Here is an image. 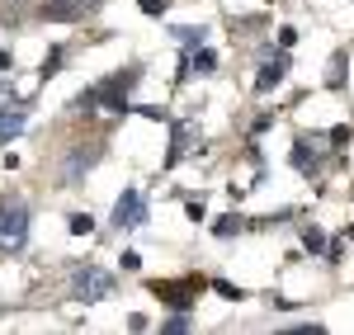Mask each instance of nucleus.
<instances>
[{
    "mask_svg": "<svg viewBox=\"0 0 354 335\" xmlns=\"http://www.w3.org/2000/svg\"><path fill=\"white\" fill-rule=\"evenodd\" d=\"M245 218L241 213H227V218H218V222H213V231H218V236H236V231H245Z\"/></svg>",
    "mask_w": 354,
    "mask_h": 335,
    "instance_id": "nucleus-12",
    "label": "nucleus"
},
{
    "mask_svg": "<svg viewBox=\"0 0 354 335\" xmlns=\"http://www.w3.org/2000/svg\"><path fill=\"white\" fill-rule=\"evenodd\" d=\"M19 133H24V104L10 95V99H0V146L10 137H19Z\"/></svg>",
    "mask_w": 354,
    "mask_h": 335,
    "instance_id": "nucleus-8",
    "label": "nucleus"
},
{
    "mask_svg": "<svg viewBox=\"0 0 354 335\" xmlns=\"http://www.w3.org/2000/svg\"><path fill=\"white\" fill-rule=\"evenodd\" d=\"M151 293L161 298L165 307H180V312H189L194 303H198V293H203V279H156L151 283Z\"/></svg>",
    "mask_w": 354,
    "mask_h": 335,
    "instance_id": "nucleus-4",
    "label": "nucleus"
},
{
    "mask_svg": "<svg viewBox=\"0 0 354 335\" xmlns=\"http://www.w3.org/2000/svg\"><path fill=\"white\" fill-rule=\"evenodd\" d=\"M142 81L137 76V66H128V71H113L109 81H100L95 90H85V95H76V109L95 113V109H109V113H128V90Z\"/></svg>",
    "mask_w": 354,
    "mask_h": 335,
    "instance_id": "nucleus-1",
    "label": "nucleus"
},
{
    "mask_svg": "<svg viewBox=\"0 0 354 335\" xmlns=\"http://www.w3.org/2000/svg\"><path fill=\"white\" fill-rule=\"evenodd\" d=\"M165 331H170V335H180V331H189V316H170V321H165Z\"/></svg>",
    "mask_w": 354,
    "mask_h": 335,
    "instance_id": "nucleus-21",
    "label": "nucleus"
},
{
    "mask_svg": "<svg viewBox=\"0 0 354 335\" xmlns=\"http://www.w3.org/2000/svg\"><path fill=\"white\" fill-rule=\"evenodd\" d=\"M194 137H198V123H194V118H180L175 133H170V156H165V166H180V161L189 156Z\"/></svg>",
    "mask_w": 354,
    "mask_h": 335,
    "instance_id": "nucleus-7",
    "label": "nucleus"
},
{
    "mask_svg": "<svg viewBox=\"0 0 354 335\" xmlns=\"http://www.w3.org/2000/svg\"><path fill=\"white\" fill-rule=\"evenodd\" d=\"M57 66H62V48H53V52H48V61H43V76H53Z\"/></svg>",
    "mask_w": 354,
    "mask_h": 335,
    "instance_id": "nucleus-20",
    "label": "nucleus"
},
{
    "mask_svg": "<svg viewBox=\"0 0 354 335\" xmlns=\"http://www.w3.org/2000/svg\"><path fill=\"white\" fill-rule=\"evenodd\" d=\"M175 38H180L185 48H198V43H203L208 33H203V28H175Z\"/></svg>",
    "mask_w": 354,
    "mask_h": 335,
    "instance_id": "nucleus-16",
    "label": "nucleus"
},
{
    "mask_svg": "<svg viewBox=\"0 0 354 335\" xmlns=\"http://www.w3.org/2000/svg\"><path fill=\"white\" fill-rule=\"evenodd\" d=\"M302 246L312 255H322L326 251V231H322V227H302Z\"/></svg>",
    "mask_w": 354,
    "mask_h": 335,
    "instance_id": "nucleus-13",
    "label": "nucleus"
},
{
    "mask_svg": "<svg viewBox=\"0 0 354 335\" xmlns=\"http://www.w3.org/2000/svg\"><path fill=\"white\" fill-rule=\"evenodd\" d=\"M28 241V203L19 194H5L0 198V251H24Z\"/></svg>",
    "mask_w": 354,
    "mask_h": 335,
    "instance_id": "nucleus-2",
    "label": "nucleus"
},
{
    "mask_svg": "<svg viewBox=\"0 0 354 335\" xmlns=\"http://www.w3.org/2000/svg\"><path fill=\"white\" fill-rule=\"evenodd\" d=\"M189 218H194V222H203V218H208V208H203V198H189Z\"/></svg>",
    "mask_w": 354,
    "mask_h": 335,
    "instance_id": "nucleus-22",
    "label": "nucleus"
},
{
    "mask_svg": "<svg viewBox=\"0 0 354 335\" xmlns=\"http://www.w3.org/2000/svg\"><path fill=\"white\" fill-rule=\"evenodd\" d=\"M95 161H100V156H95V146H81V156H71V166H66V180H81Z\"/></svg>",
    "mask_w": 354,
    "mask_h": 335,
    "instance_id": "nucleus-11",
    "label": "nucleus"
},
{
    "mask_svg": "<svg viewBox=\"0 0 354 335\" xmlns=\"http://www.w3.org/2000/svg\"><path fill=\"white\" fill-rule=\"evenodd\" d=\"M350 236H354V227H350Z\"/></svg>",
    "mask_w": 354,
    "mask_h": 335,
    "instance_id": "nucleus-24",
    "label": "nucleus"
},
{
    "mask_svg": "<svg viewBox=\"0 0 354 335\" xmlns=\"http://www.w3.org/2000/svg\"><path fill=\"white\" fill-rule=\"evenodd\" d=\"M100 0H43V19H57V24H66V19H85L90 10H95Z\"/></svg>",
    "mask_w": 354,
    "mask_h": 335,
    "instance_id": "nucleus-6",
    "label": "nucleus"
},
{
    "mask_svg": "<svg viewBox=\"0 0 354 335\" xmlns=\"http://www.w3.org/2000/svg\"><path fill=\"white\" fill-rule=\"evenodd\" d=\"M293 170H302V175H317V170H322V156H317V146H307V142H293Z\"/></svg>",
    "mask_w": 354,
    "mask_h": 335,
    "instance_id": "nucleus-10",
    "label": "nucleus"
},
{
    "mask_svg": "<svg viewBox=\"0 0 354 335\" xmlns=\"http://www.w3.org/2000/svg\"><path fill=\"white\" fill-rule=\"evenodd\" d=\"M66 231H71V236H90V231H95V218H90V213H71Z\"/></svg>",
    "mask_w": 354,
    "mask_h": 335,
    "instance_id": "nucleus-14",
    "label": "nucleus"
},
{
    "mask_svg": "<svg viewBox=\"0 0 354 335\" xmlns=\"http://www.w3.org/2000/svg\"><path fill=\"white\" fill-rule=\"evenodd\" d=\"M189 66H198V71H213V66H218V52H208V48L198 43V52H194V61H189Z\"/></svg>",
    "mask_w": 354,
    "mask_h": 335,
    "instance_id": "nucleus-15",
    "label": "nucleus"
},
{
    "mask_svg": "<svg viewBox=\"0 0 354 335\" xmlns=\"http://www.w3.org/2000/svg\"><path fill=\"white\" fill-rule=\"evenodd\" d=\"M10 66H15V61H10V52L0 48V71H10Z\"/></svg>",
    "mask_w": 354,
    "mask_h": 335,
    "instance_id": "nucleus-23",
    "label": "nucleus"
},
{
    "mask_svg": "<svg viewBox=\"0 0 354 335\" xmlns=\"http://www.w3.org/2000/svg\"><path fill=\"white\" fill-rule=\"evenodd\" d=\"M142 222H147V198H142V189H123V198L113 203V227L128 231V227H142Z\"/></svg>",
    "mask_w": 354,
    "mask_h": 335,
    "instance_id": "nucleus-5",
    "label": "nucleus"
},
{
    "mask_svg": "<svg viewBox=\"0 0 354 335\" xmlns=\"http://www.w3.org/2000/svg\"><path fill=\"white\" fill-rule=\"evenodd\" d=\"M118 265L133 274V269H142V255H137V251H123V260H118Z\"/></svg>",
    "mask_w": 354,
    "mask_h": 335,
    "instance_id": "nucleus-19",
    "label": "nucleus"
},
{
    "mask_svg": "<svg viewBox=\"0 0 354 335\" xmlns=\"http://www.w3.org/2000/svg\"><path fill=\"white\" fill-rule=\"evenodd\" d=\"M213 288H218L222 298H236V303H241V288H236V283H227V279H218V283H213Z\"/></svg>",
    "mask_w": 354,
    "mask_h": 335,
    "instance_id": "nucleus-18",
    "label": "nucleus"
},
{
    "mask_svg": "<svg viewBox=\"0 0 354 335\" xmlns=\"http://www.w3.org/2000/svg\"><path fill=\"white\" fill-rule=\"evenodd\" d=\"M283 76H288V57L265 61V66L255 71V90H260V95H270V90H279V85H283Z\"/></svg>",
    "mask_w": 354,
    "mask_h": 335,
    "instance_id": "nucleus-9",
    "label": "nucleus"
},
{
    "mask_svg": "<svg viewBox=\"0 0 354 335\" xmlns=\"http://www.w3.org/2000/svg\"><path fill=\"white\" fill-rule=\"evenodd\" d=\"M137 5H142V15H165L170 0H137Z\"/></svg>",
    "mask_w": 354,
    "mask_h": 335,
    "instance_id": "nucleus-17",
    "label": "nucleus"
},
{
    "mask_svg": "<svg viewBox=\"0 0 354 335\" xmlns=\"http://www.w3.org/2000/svg\"><path fill=\"white\" fill-rule=\"evenodd\" d=\"M71 293H76V303H104L113 293V274H104L100 265H76V274H71Z\"/></svg>",
    "mask_w": 354,
    "mask_h": 335,
    "instance_id": "nucleus-3",
    "label": "nucleus"
}]
</instances>
